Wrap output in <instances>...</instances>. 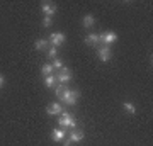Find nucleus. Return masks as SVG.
Listing matches in <instances>:
<instances>
[{"label": "nucleus", "mask_w": 153, "mask_h": 146, "mask_svg": "<svg viewBox=\"0 0 153 146\" xmlns=\"http://www.w3.org/2000/svg\"><path fill=\"white\" fill-rule=\"evenodd\" d=\"M58 122H60V126L63 129H66V127L75 129L76 127V119L71 112H61V119H58Z\"/></svg>", "instance_id": "obj_2"}, {"label": "nucleus", "mask_w": 153, "mask_h": 146, "mask_svg": "<svg viewBox=\"0 0 153 146\" xmlns=\"http://www.w3.org/2000/svg\"><path fill=\"white\" fill-rule=\"evenodd\" d=\"M85 43H87L88 46H97V44L100 43V36H99V34H95V33L88 34L87 38H85Z\"/></svg>", "instance_id": "obj_11"}, {"label": "nucleus", "mask_w": 153, "mask_h": 146, "mask_svg": "<svg viewBox=\"0 0 153 146\" xmlns=\"http://www.w3.org/2000/svg\"><path fill=\"white\" fill-rule=\"evenodd\" d=\"M99 36H100V41H102L105 46H109V44H112V43L117 41V34L112 33V31H105V33L99 34Z\"/></svg>", "instance_id": "obj_4"}, {"label": "nucleus", "mask_w": 153, "mask_h": 146, "mask_svg": "<svg viewBox=\"0 0 153 146\" xmlns=\"http://www.w3.org/2000/svg\"><path fill=\"white\" fill-rule=\"evenodd\" d=\"M66 136V131L63 129V127H58V129H53L51 131V139L55 141V143H60V141L65 139Z\"/></svg>", "instance_id": "obj_9"}, {"label": "nucleus", "mask_w": 153, "mask_h": 146, "mask_svg": "<svg viewBox=\"0 0 153 146\" xmlns=\"http://www.w3.org/2000/svg\"><path fill=\"white\" fill-rule=\"evenodd\" d=\"M51 22H53V19H51V17L44 16V19H43V26L44 27H49V26H51Z\"/></svg>", "instance_id": "obj_20"}, {"label": "nucleus", "mask_w": 153, "mask_h": 146, "mask_svg": "<svg viewBox=\"0 0 153 146\" xmlns=\"http://www.w3.org/2000/svg\"><path fill=\"white\" fill-rule=\"evenodd\" d=\"M46 46H48V41H46V39H38V41L34 43V48L38 49V51H41V49H44Z\"/></svg>", "instance_id": "obj_16"}, {"label": "nucleus", "mask_w": 153, "mask_h": 146, "mask_svg": "<svg viewBox=\"0 0 153 146\" xmlns=\"http://www.w3.org/2000/svg\"><path fill=\"white\" fill-rule=\"evenodd\" d=\"M99 58H100V61H109L111 58H112V53H111V48L109 46H104V48H100L97 51Z\"/></svg>", "instance_id": "obj_10"}, {"label": "nucleus", "mask_w": 153, "mask_h": 146, "mask_svg": "<svg viewBox=\"0 0 153 146\" xmlns=\"http://www.w3.org/2000/svg\"><path fill=\"white\" fill-rule=\"evenodd\" d=\"M85 138V134H83V131H78V129H71L70 136H68V143L70 145H73V143H80V141Z\"/></svg>", "instance_id": "obj_7"}, {"label": "nucleus", "mask_w": 153, "mask_h": 146, "mask_svg": "<svg viewBox=\"0 0 153 146\" xmlns=\"http://www.w3.org/2000/svg\"><path fill=\"white\" fill-rule=\"evenodd\" d=\"M55 76H56V80L60 82V83H63V85H65V83H68V82L71 80V71L68 70V68H65V66H63V68H61V70L58 71Z\"/></svg>", "instance_id": "obj_3"}, {"label": "nucleus", "mask_w": 153, "mask_h": 146, "mask_svg": "<svg viewBox=\"0 0 153 146\" xmlns=\"http://www.w3.org/2000/svg\"><path fill=\"white\" fill-rule=\"evenodd\" d=\"M78 95H80V92H78L76 88H71V90H70V88H66V87H65L63 95L60 97V100H61V102H65V104H68V105H75Z\"/></svg>", "instance_id": "obj_1"}, {"label": "nucleus", "mask_w": 153, "mask_h": 146, "mask_svg": "<svg viewBox=\"0 0 153 146\" xmlns=\"http://www.w3.org/2000/svg\"><path fill=\"white\" fill-rule=\"evenodd\" d=\"M51 66H53V70H61V68H63V60L55 58V60H53V63H51Z\"/></svg>", "instance_id": "obj_17"}, {"label": "nucleus", "mask_w": 153, "mask_h": 146, "mask_svg": "<svg viewBox=\"0 0 153 146\" xmlns=\"http://www.w3.org/2000/svg\"><path fill=\"white\" fill-rule=\"evenodd\" d=\"M56 54H58V49H56V48H53V46H51V48L48 49V56H49V58H51V60H55V58H56Z\"/></svg>", "instance_id": "obj_19"}, {"label": "nucleus", "mask_w": 153, "mask_h": 146, "mask_svg": "<svg viewBox=\"0 0 153 146\" xmlns=\"http://www.w3.org/2000/svg\"><path fill=\"white\" fill-rule=\"evenodd\" d=\"M41 12H43L46 17H55V14H56V7L53 5V4H49V2H43L41 4Z\"/></svg>", "instance_id": "obj_5"}, {"label": "nucleus", "mask_w": 153, "mask_h": 146, "mask_svg": "<svg viewBox=\"0 0 153 146\" xmlns=\"http://www.w3.org/2000/svg\"><path fill=\"white\" fill-rule=\"evenodd\" d=\"M41 75H44V76L53 75V66H51V63H46V65L41 68Z\"/></svg>", "instance_id": "obj_15"}, {"label": "nucleus", "mask_w": 153, "mask_h": 146, "mask_svg": "<svg viewBox=\"0 0 153 146\" xmlns=\"http://www.w3.org/2000/svg\"><path fill=\"white\" fill-rule=\"evenodd\" d=\"M4 83H5V78H4V75H0V87H4Z\"/></svg>", "instance_id": "obj_21"}, {"label": "nucleus", "mask_w": 153, "mask_h": 146, "mask_svg": "<svg viewBox=\"0 0 153 146\" xmlns=\"http://www.w3.org/2000/svg\"><path fill=\"white\" fill-rule=\"evenodd\" d=\"M44 85L48 87V88H55V87H56V76L55 75L44 76Z\"/></svg>", "instance_id": "obj_12"}, {"label": "nucleus", "mask_w": 153, "mask_h": 146, "mask_svg": "<svg viewBox=\"0 0 153 146\" xmlns=\"http://www.w3.org/2000/svg\"><path fill=\"white\" fill-rule=\"evenodd\" d=\"M46 112H48L49 116H58V114L63 112V107H61V104H58V102H51L48 107H46Z\"/></svg>", "instance_id": "obj_8"}, {"label": "nucleus", "mask_w": 153, "mask_h": 146, "mask_svg": "<svg viewBox=\"0 0 153 146\" xmlns=\"http://www.w3.org/2000/svg\"><path fill=\"white\" fill-rule=\"evenodd\" d=\"M49 43L53 44V48L63 44V43H65V34H63V33H51V34H49Z\"/></svg>", "instance_id": "obj_6"}, {"label": "nucleus", "mask_w": 153, "mask_h": 146, "mask_svg": "<svg viewBox=\"0 0 153 146\" xmlns=\"http://www.w3.org/2000/svg\"><path fill=\"white\" fill-rule=\"evenodd\" d=\"M94 24H95V17L92 14H87V16L83 17V26L85 27H92Z\"/></svg>", "instance_id": "obj_13"}, {"label": "nucleus", "mask_w": 153, "mask_h": 146, "mask_svg": "<svg viewBox=\"0 0 153 146\" xmlns=\"http://www.w3.org/2000/svg\"><path fill=\"white\" fill-rule=\"evenodd\" d=\"M123 109L128 110L129 114H136V105H134L133 102H124V104H123Z\"/></svg>", "instance_id": "obj_14"}, {"label": "nucleus", "mask_w": 153, "mask_h": 146, "mask_svg": "<svg viewBox=\"0 0 153 146\" xmlns=\"http://www.w3.org/2000/svg\"><path fill=\"white\" fill-rule=\"evenodd\" d=\"M63 90H65V85H63V83H58V85L55 87V93L58 95V97L63 95Z\"/></svg>", "instance_id": "obj_18"}]
</instances>
